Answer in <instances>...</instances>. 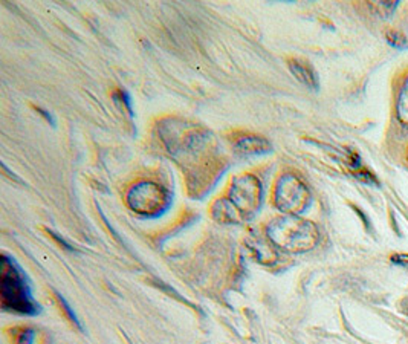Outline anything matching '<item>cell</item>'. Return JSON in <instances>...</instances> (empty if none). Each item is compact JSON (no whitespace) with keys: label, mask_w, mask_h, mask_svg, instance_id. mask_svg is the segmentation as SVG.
Masks as SVG:
<instances>
[{"label":"cell","mask_w":408,"mask_h":344,"mask_svg":"<svg viewBox=\"0 0 408 344\" xmlns=\"http://www.w3.org/2000/svg\"><path fill=\"white\" fill-rule=\"evenodd\" d=\"M289 69L294 74V77L304 86H308L311 89L318 87V75L308 62H304V60H300V58L289 60Z\"/></svg>","instance_id":"cell-7"},{"label":"cell","mask_w":408,"mask_h":344,"mask_svg":"<svg viewBox=\"0 0 408 344\" xmlns=\"http://www.w3.org/2000/svg\"><path fill=\"white\" fill-rule=\"evenodd\" d=\"M275 205L283 213L299 216L311 204V193L304 182L292 173L283 175L274 191Z\"/></svg>","instance_id":"cell-5"},{"label":"cell","mask_w":408,"mask_h":344,"mask_svg":"<svg viewBox=\"0 0 408 344\" xmlns=\"http://www.w3.org/2000/svg\"><path fill=\"white\" fill-rule=\"evenodd\" d=\"M234 149H236L237 154L251 156V155H263L271 151V144L269 141H267L262 136L257 135H247L239 138L236 143H234Z\"/></svg>","instance_id":"cell-6"},{"label":"cell","mask_w":408,"mask_h":344,"mask_svg":"<svg viewBox=\"0 0 408 344\" xmlns=\"http://www.w3.org/2000/svg\"><path fill=\"white\" fill-rule=\"evenodd\" d=\"M396 117H397V121H399L404 127H408V78L405 80V83L399 92V97H397Z\"/></svg>","instance_id":"cell-8"},{"label":"cell","mask_w":408,"mask_h":344,"mask_svg":"<svg viewBox=\"0 0 408 344\" xmlns=\"http://www.w3.org/2000/svg\"><path fill=\"white\" fill-rule=\"evenodd\" d=\"M57 299H58V301H60V305H61V308H63V311L66 312V316L69 317V320L74 323V325L78 328V329H81V325H80V321H78V318H77V316H75V312L70 309V306H69V303L66 301V299L65 297H61L60 294H57Z\"/></svg>","instance_id":"cell-13"},{"label":"cell","mask_w":408,"mask_h":344,"mask_svg":"<svg viewBox=\"0 0 408 344\" xmlns=\"http://www.w3.org/2000/svg\"><path fill=\"white\" fill-rule=\"evenodd\" d=\"M50 236H53V237H54V239H55V240L58 242V244H61V245H63V247H65L66 249H69V251H74V248H73V247H70L69 244H66V242H65L63 239H60V237H58V236L55 235V232H50Z\"/></svg>","instance_id":"cell-16"},{"label":"cell","mask_w":408,"mask_h":344,"mask_svg":"<svg viewBox=\"0 0 408 344\" xmlns=\"http://www.w3.org/2000/svg\"><path fill=\"white\" fill-rule=\"evenodd\" d=\"M385 38L387 42L397 49H402L407 45V38L399 31H394V29H389V31L385 33Z\"/></svg>","instance_id":"cell-11"},{"label":"cell","mask_w":408,"mask_h":344,"mask_svg":"<svg viewBox=\"0 0 408 344\" xmlns=\"http://www.w3.org/2000/svg\"><path fill=\"white\" fill-rule=\"evenodd\" d=\"M37 112H38L40 115H43V117L46 118V121H49V123H50V124H54V118H53V117H50V114H48V112H46V110H43V109H40V107H37Z\"/></svg>","instance_id":"cell-17"},{"label":"cell","mask_w":408,"mask_h":344,"mask_svg":"<svg viewBox=\"0 0 408 344\" xmlns=\"http://www.w3.org/2000/svg\"><path fill=\"white\" fill-rule=\"evenodd\" d=\"M0 297L2 308L23 316H36L40 312L38 303L31 296V289L17 263L6 256L2 257V276H0Z\"/></svg>","instance_id":"cell-3"},{"label":"cell","mask_w":408,"mask_h":344,"mask_svg":"<svg viewBox=\"0 0 408 344\" xmlns=\"http://www.w3.org/2000/svg\"><path fill=\"white\" fill-rule=\"evenodd\" d=\"M114 98H115L117 103H121L122 106L127 109V112H129L130 117H134V109H131V100H130V95H129L127 90H124V89L117 90V92L114 94Z\"/></svg>","instance_id":"cell-12"},{"label":"cell","mask_w":408,"mask_h":344,"mask_svg":"<svg viewBox=\"0 0 408 344\" xmlns=\"http://www.w3.org/2000/svg\"><path fill=\"white\" fill-rule=\"evenodd\" d=\"M373 11L381 16V17H389L397 6V2H392V0H387V2H373L370 4Z\"/></svg>","instance_id":"cell-10"},{"label":"cell","mask_w":408,"mask_h":344,"mask_svg":"<svg viewBox=\"0 0 408 344\" xmlns=\"http://www.w3.org/2000/svg\"><path fill=\"white\" fill-rule=\"evenodd\" d=\"M271 245L264 244V242H262V240H254L251 244V248L256 251L259 260H262V262H271L272 260L274 262L275 259H277V254H275V251L271 248Z\"/></svg>","instance_id":"cell-9"},{"label":"cell","mask_w":408,"mask_h":344,"mask_svg":"<svg viewBox=\"0 0 408 344\" xmlns=\"http://www.w3.org/2000/svg\"><path fill=\"white\" fill-rule=\"evenodd\" d=\"M263 200V188L254 175H242L231 182L227 198L213 205V217L222 224H240L259 213Z\"/></svg>","instance_id":"cell-1"},{"label":"cell","mask_w":408,"mask_h":344,"mask_svg":"<svg viewBox=\"0 0 408 344\" xmlns=\"http://www.w3.org/2000/svg\"><path fill=\"white\" fill-rule=\"evenodd\" d=\"M127 204L138 215L155 217L168 208L170 195L166 188H162L155 182L144 181L129 190Z\"/></svg>","instance_id":"cell-4"},{"label":"cell","mask_w":408,"mask_h":344,"mask_svg":"<svg viewBox=\"0 0 408 344\" xmlns=\"http://www.w3.org/2000/svg\"><path fill=\"white\" fill-rule=\"evenodd\" d=\"M36 332L33 329H22L16 338L17 344H34Z\"/></svg>","instance_id":"cell-14"},{"label":"cell","mask_w":408,"mask_h":344,"mask_svg":"<svg viewBox=\"0 0 408 344\" xmlns=\"http://www.w3.org/2000/svg\"><path fill=\"white\" fill-rule=\"evenodd\" d=\"M267 236L275 248L288 252H306L317 247L320 231L311 220L286 215L271 222Z\"/></svg>","instance_id":"cell-2"},{"label":"cell","mask_w":408,"mask_h":344,"mask_svg":"<svg viewBox=\"0 0 408 344\" xmlns=\"http://www.w3.org/2000/svg\"><path fill=\"white\" fill-rule=\"evenodd\" d=\"M392 262L394 263V265H399V267L408 269V256H407V254H396V256H392Z\"/></svg>","instance_id":"cell-15"}]
</instances>
